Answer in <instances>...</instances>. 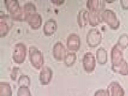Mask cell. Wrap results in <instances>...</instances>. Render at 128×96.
<instances>
[{
  "label": "cell",
  "instance_id": "1",
  "mask_svg": "<svg viewBox=\"0 0 128 96\" xmlns=\"http://www.w3.org/2000/svg\"><path fill=\"white\" fill-rule=\"evenodd\" d=\"M123 50L117 44L112 48L111 52L112 69L115 73L122 76H128V64L123 56Z\"/></svg>",
  "mask_w": 128,
  "mask_h": 96
},
{
  "label": "cell",
  "instance_id": "16",
  "mask_svg": "<svg viewBox=\"0 0 128 96\" xmlns=\"http://www.w3.org/2000/svg\"><path fill=\"white\" fill-rule=\"evenodd\" d=\"M77 22L80 28L87 26L89 22V12L87 10L83 9L79 11L77 16Z\"/></svg>",
  "mask_w": 128,
  "mask_h": 96
},
{
  "label": "cell",
  "instance_id": "11",
  "mask_svg": "<svg viewBox=\"0 0 128 96\" xmlns=\"http://www.w3.org/2000/svg\"><path fill=\"white\" fill-rule=\"evenodd\" d=\"M66 54L65 46L61 42L58 41L53 46V55L54 58L58 60H64Z\"/></svg>",
  "mask_w": 128,
  "mask_h": 96
},
{
  "label": "cell",
  "instance_id": "13",
  "mask_svg": "<svg viewBox=\"0 0 128 96\" xmlns=\"http://www.w3.org/2000/svg\"><path fill=\"white\" fill-rule=\"evenodd\" d=\"M42 18L38 12L29 16L27 19L28 25L33 30H38L41 27L42 24Z\"/></svg>",
  "mask_w": 128,
  "mask_h": 96
},
{
  "label": "cell",
  "instance_id": "28",
  "mask_svg": "<svg viewBox=\"0 0 128 96\" xmlns=\"http://www.w3.org/2000/svg\"><path fill=\"white\" fill-rule=\"evenodd\" d=\"M64 0H51V2L52 3L55 4L56 5H61L64 4Z\"/></svg>",
  "mask_w": 128,
  "mask_h": 96
},
{
  "label": "cell",
  "instance_id": "14",
  "mask_svg": "<svg viewBox=\"0 0 128 96\" xmlns=\"http://www.w3.org/2000/svg\"><path fill=\"white\" fill-rule=\"evenodd\" d=\"M57 21L54 19H50L44 23L43 28L44 34L46 36H51L57 31Z\"/></svg>",
  "mask_w": 128,
  "mask_h": 96
},
{
  "label": "cell",
  "instance_id": "17",
  "mask_svg": "<svg viewBox=\"0 0 128 96\" xmlns=\"http://www.w3.org/2000/svg\"><path fill=\"white\" fill-rule=\"evenodd\" d=\"M4 2L6 10L10 15L16 13L20 6L18 0H4Z\"/></svg>",
  "mask_w": 128,
  "mask_h": 96
},
{
  "label": "cell",
  "instance_id": "12",
  "mask_svg": "<svg viewBox=\"0 0 128 96\" xmlns=\"http://www.w3.org/2000/svg\"><path fill=\"white\" fill-rule=\"evenodd\" d=\"M86 6L89 10L102 12L105 10L106 3L104 0H88Z\"/></svg>",
  "mask_w": 128,
  "mask_h": 96
},
{
  "label": "cell",
  "instance_id": "3",
  "mask_svg": "<svg viewBox=\"0 0 128 96\" xmlns=\"http://www.w3.org/2000/svg\"><path fill=\"white\" fill-rule=\"evenodd\" d=\"M102 16L103 22L109 25L110 28L116 30L119 28L120 21L117 18L116 13L110 9H105L102 12Z\"/></svg>",
  "mask_w": 128,
  "mask_h": 96
},
{
  "label": "cell",
  "instance_id": "7",
  "mask_svg": "<svg viewBox=\"0 0 128 96\" xmlns=\"http://www.w3.org/2000/svg\"><path fill=\"white\" fill-rule=\"evenodd\" d=\"M83 68L87 73H91L96 66V60L91 52H87L83 56L82 60Z\"/></svg>",
  "mask_w": 128,
  "mask_h": 96
},
{
  "label": "cell",
  "instance_id": "9",
  "mask_svg": "<svg viewBox=\"0 0 128 96\" xmlns=\"http://www.w3.org/2000/svg\"><path fill=\"white\" fill-rule=\"evenodd\" d=\"M108 96H124V90L118 82H112L108 86L107 88Z\"/></svg>",
  "mask_w": 128,
  "mask_h": 96
},
{
  "label": "cell",
  "instance_id": "25",
  "mask_svg": "<svg viewBox=\"0 0 128 96\" xmlns=\"http://www.w3.org/2000/svg\"><path fill=\"white\" fill-rule=\"evenodd\" d=\"M19 70V68L18 66H15L13 67V69L11 72V73L10 74L11 79L13 80H16V79Z\"/></svg>",
  "mask_w": 128,
  "mask_h": 96
},
{
  "label": "cell",
  "instance_id": "18",
  "mask_svg": "<svg viewBox=\"0 0 128 96\" xmlns=\"http://www.w3.org/2000/svg\"><path fill=\"white\" fill-rule=\"evenodd\" d=\"M96 58L98 64H105L107 62V51L103 48H99L96 51Z\"/></svg>",
  "mask_w": 128,
  "mask_h": 96
},
{
  "label": "cell",
  "instance_id": "22",
  "mask_svg": "<svg viewBox=\"0 0 128 96\" xmlns=\"http://www.w3.org/2000/svg\"><path fill=\"white\" fill-rule=\"evenodd\" d=\"M122 50L128 47V34H123L119 37L116 43Z\"/></svg>",
  "mask_w": 128,
  "mask_h": 96
},
{
  "label": "cell",
  "instance_id": "2",
  "mask_svg": "<svg viewBox=\"0 0 128 96\" xmlns=\"http://www.w3.org/2000/svg\"><path fill=\"white\" fill-rule=\"evenodd\" d=\"M29 59L32 66L37 70H40L43 66L44 60L43 53L36 47L29 48Z\"/></svg>",
  "mask_w": 128,
  "mask_h": 96
},
{
  "label": "cell",
  "instance_id": "6",
  "mask_svg": "<svg viewBox=\"0 0 128 96\" xmlns=\"http://www.w3.org/2000/svg\"><path fill=\"white\" fill-rule=\"evenodd\" d=\"M26 56V47L25 44L18 43L16 44L12 54V58L14 62L19 64L24 63Z\"/></svg>",
  "mask_w": 128,
  "mask_h": 96
},
{
  "label": "cell",
  "instance_id": "26",
  "mask_svg": "<svg viewBox=\"0 0 128 96\" xmlns=\"http://www.w3.org/2000/svg\"><path fill=\"white\" fill-rule=\"evenodd\" d=\"M94 96H108L107 90L100 89L96 91Z\"/></svg>",
  "mask_w": 128,
  "mask_h": 96
},
{
  "label": "cell",
  "instance_id": "27",
  "mask_svg": "<svg viewBox=\"0 0 128 96\" xmlns=\"http://www.w3.org/2000/svg\"><path fill=\"white\" fill-rule=\"evenodd\" d=\"M120 4L123 10H128V0H121Z\"/></svg>",
  "mask_w": 128,
  "mask_h": 96
},
{
  "label": "cell",
  "instance_id": "10",
  "mask_svg": "<svg viewBox=\"0 0 128 96\" xmlns=\"http://www.w3.org/2000/svg\"><path fill=\"white\" fill-rule=\"evenodd\" d=\"M52 70L48 66L43 67L39 76V80L42 85H48L50 83L53 77Z\"/></svg>",
  "mask_w": 128,
  "mask_h": 96
},
{
  "label": "cell",
  "instance_id": "29",
  "mask_svg": "<svg viewBox=\"0 0 128 96\" xmlns=\"http://www.w3.org/2000/svg\"><path fill=\"white\" fill-rule=\"evenodd\" d=\"M116 1V0H105V2L107 3H113L114 2Z\"/></svg>",
  "mask_w": 128,
  "mask_h": 96
},
{
  "label": "cell",
  "instance_id": "8",
  "mask_svg": "<svg viewBox=\"0 0 128 96\" xmlns=\"http://www.w3.org/2000/svg\"><path fill=\"white\" fill-rule=\"evenodd\" d=\"M80 38L78 34L72 33L67 38L66 46L69 50L77 52L80 48Z\"/></svg>",
  "mask_w": 128,
  "mask_h": 96
},
{
  "label": "cell",
  "instance_id": "15",
  "mask_svg": "<svg viewBox=\"0 0 128 96\" xmlns=\"http://www.w3.org/2000/svg\"><path fill=\"white\" fill-rule=\"evenodd\" d=\"M102 12L89 10V25L92 27H96L99 24L102 23Z\"/></svg>",
  "mask_w": 128,
  "mask_h": 96
},
{
  "label": "cell",
  "instance_id": "24",
  "mask_svg": "<svg viewBox=\"0 0 128 96\" xmlns=\"http://www.w3.org/2000/svg\"><path fill=\"white\" fill-rule=\"evenodd\" d=\"M17 96H32L30 89L28 86H20L17 92Z\"/></svg>",
  "mask_w": 128,
  "mask_h": 96
},
{
  "label": "cell",
  "instance_id": "5",
  "mask_svg": "<svg viewBox=\"0 0 128 96\" xmlns=\"http://www.w3.org/2000/svg\"><path fill=\"white\" fill-rule=\"evenodd\" d=\"M102 39V34L97 28H91L86 35V42L90 48L97 47L101 43Z\"/></svg>",
  "mask_w": 128,
  "mask_h": 96
},
{
  "label": "cell",
  "instance_id": "19",
  "mask_svg": "<svg viewBox=\"0 0 128 96\" xmlns=\"http://www.w3.org/2000/svg\"><path fill=\"white\" fill-rule=\"evenodd\" d=\"M0 96H12V90L9 83L0 82Z\"/></svg>",
  "mask_w": 128,
  "mask_h": 96
},
{
  "label": "cell",
  "instance_id": "23",
  "mask_svg": "<svg viewBox=\"0 0 128 96\" xmlns=\"http://www.w3.org/2000/svg\"><path fill=\"white\" fill-rule=\"evenodd\" d=\"M30 79L28 76L22 75L20 76L18 80V86H28L29 87L30 86Z\"/></svg>",
  "mask_w": 128,
  "mask_h": 96
},
{
  "label": "cell",
  "instance_id": "20",
  "mask_svg": "<svg viewBox=\"0 0 128 96\" xmlns=\"http://www.w3.org/2000/svg\"><path fill=\"white\" fill-rule=\"evenodd\" d=\"M24 10L26 16V21L28 18L32 14L37 13V8L32 2H28L24 5Z\"/></svg>",
  "mask_w": 128,
  "mask_h": 96
},
{
  "label": "cell",
  "instance_id": "4",
  "mask_svg": "<svg viewBox=\"0 0 128 96\" xmlns=\"http://www.w3.org/2000/svg\"><path fill=\"white\" fill-rule=\"evenodd\" d=\"M12 18L10 15L2 13L0 16V38L6 36L13 25Z\"/></svg>",
  "mask_w": 128,
  "mask_h": 96
},
{
  "label": "cell",
  "instance_id": "21",
  "mask_svg": "<svg viewBox=\"0 0 128 96\" xmlns=\"http://www.w3.org/2000/svg\"><path fill=\"white\" fill-rule=\"evenodd\" d=\"M76 54L75 52H68L64 57V62L67 66H73L76 60Z\"/></svg>",
  "mask_w": 128,
  "mask_h": 96
}]
</instances>
